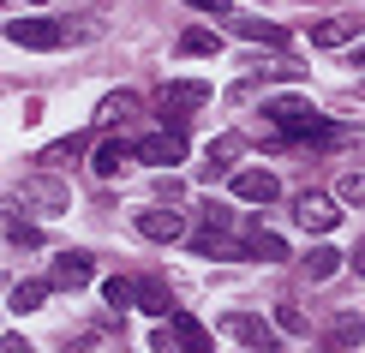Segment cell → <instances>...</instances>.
I'll list each match as a JSON object with an SVG mask.
<instances>
[{"mask_svg": "<svg viewBox=\"0 0 365 353\" xmlns=\"http://www.w3.org/2000/svg\"><path fill=\"white\" fill-rule=\"evenodd\" d=\"M126 150L138 162H150V168H174V162H186V132L180 126H162V132H138V138H126Z\"/></svg>", "mask_w": 365, "mask_h": 353, "instance_id": "1", "label": "cell"}, {"mask_svg": "<svg viewBox=\"0 0 365 353\" xmlns=\"http://www.w3.org/2000/svg\"><path fill=\"white\" fill-rule=\"evenodd\" d=\"M294 222L306 227V234H336V227H341V198H329V192H299V198H294Z\"/></svg>", "mask_w": 365, "mask_h": 353, "instance_id": "2", "label": "cell"}, {"mask_svg": "<svg viewBox=\"0 0 365 353\" xmlns=\"http://www.w3.org/2000/svg\"><path fill=\"white\" fill-rule=\"evenodd\" d=\"M210 102V84H168V90H156V108H162V120H168V126H180V120L186 114H197Z\"/></svg>", "mask_w": 365, "mask_h": 353, "instance_id": "3", "label": "cell"}, {"mask_svg": "<svg viewBox=\"0 0 365 353\" xmlns=\"http://www.w3.org/2000/svg\"><path fill=\"white\" fill-rule=\"evenodd\" d=\"M227 186H234L240 204H276V198H282V180L269 174V168H234Z\"/></svg>", "mask_w": 365, "mask_h": 353, "instance_id": "4", "label": "cell"}, {"mask_svg": "<svg viewBox=\"0 0 365 353\" xmlns=\"http://www.w3.org/2000/svg\"><path fill=\"white\" fill-rule=\"evenodd\" d=\"M222 329L234 335L240 347H252V353H269V347H276V329H269V324H264L257 312H234V317H227Z\"/></svg>", "mask_w": 365, "mask_h": 353, "instance_id": "5", "label": "cell"}, {"mask_svg": "<svg viewBox=\"0 0 365 353\" xmlns=\"http://www.w3.org/2000/svg\"><path fill=\"white\" fill-rule=\"evenodd\" d=\"M240 252H246V257H257V264H282V257H287V240L276 234V227L252 222L246 234H240Z\"/></svg>", "mask_w": 365, "mask_h": 353, "instance_id": "6", "label": "cell"}, {"mask_svg": "<svg viewBox=\"0 0 365 353\" xmlns=\"http://www.w3.org/2000/svg\"><path fill=\"white\" fill-rule=\"evenodd\" d=\"M144 108V96L138 90H114V96H102L96 102V132H114V126H126L132 114Z\"/></svg>", "mask_w": 365, "mask_h": 353, "instance_id": "7", "label": "cell"}, {"mask_svg": "<svg viewBox=\"0 0 365 353\" xmlns=\"http://www.w3.org/2000/svg\"><path fill=\"white\" fill-rule=\"evenodd\" d=\"M19 204H30L36 216H60V210H66V186H60V180H24Z\"/></svg>", "mask_w": 365, "mask_h": 353, "instance_id": "8", "label": "cell"}, {"mask_svg": "<svg viewBox=\"0 0 365 353\" xmlns=\"http://www.w3.org/2000/svg\"><path fill=\"white\" fill-rule=\"evenodd\" d=\"M359 30H365V19H354V12H336V19H317V24H312V42H317V48H347Z\"/></svg>", "mask_w": 365, "mask_h": 353, "instance_id": "9", "label": "cell"}, {"mask_svg": "<svg viewBox=\"0 0 365 353\" xmlns=\"http://www.w3.org/2000/svg\"><path fill=\"white\" fill-rule=\"evenodd\" d=\"M294 138V144H317V150H329V144H347V138H354V126H347V120H306V126H294L287 132Z\"/></svg>", "mask_w": 365, "mask_h": 353, "instance_id": "10", "label": "cell"}, {"mask_svg": "<svg viewBox=\"0 0 365 353\" xmlns=\"http://www.w3.org/2000/svg\"><path fill=\"white\" fill-rule=\"evenodd\" d=\"M6 36L19 42V48H54V42H66V30H60L54 19H19Z\"/></svg>", "mask_w": 365, "mask_h": 353, "instance_id": "11", "label": "cell"}, {"mask_svg": "<svg viewBox=\"0 0 365 353\" xmlns=\"http://www.w3.org/2000/svg\"><path fill=\"white\" fill-rule=\"evenodd\" d=\"M0 227H6V234H12V245H24V252H30V245H42V227L24 216V204H19V198H6V204H0Z\"/></svg>", "mask_w": 365, "mask_h": 353, "instance_id": "12", "label": "cell"}, {"mask_svg": "<svg viewBox=\"0 0 365 353\" xmlns=\"http://www.w3.org/2000/svg\"><path fill=\"white\" fill-rule=\"evenodd\" d=\"M234 162H240V132H222L216 144L204 150V180H227V174H234Z\"/></svg>", "mask_w": 365, "mask_h": 353, "instance_id": "13", "label": "cell"}, {"mask_svg": "<svg viewBox=\"0 0 365 353\" xmlns=\"http://www.w3.org/2000/svg\"><path fill=\"white\" fill-rule=\"evenodd\" d=\"M180 227H186V222H180L174 210H138V234H144V240H156V245H174V240H180Z\"/></svg>", "mask_w": 365, "mask_h": 353, "instance_id": "14", "label": "cell"}, {"mask_svg": "<svg viewBox=\"0 0 365 353\" xmlns=\"http://www.w3.org/2000/svg\"><path fill=\"white\" fill-rule=\"evenodd\" d=\"M132 300L144 305V317H168V312H174V294H168V282H162V275H144V282L132 287Z\"/></svg>", "mask_w": 365, "mask_h": 353, "instance_id": "15", "label": "cell"}, {"mask_svg": "<svg viewBox=\"0 0 365 353\" xmlns=\"http://www.w3.org/2000/svg\"><path fill=\"white\" fill-rule=\"evenodd\" d=\"M192 252L197 257H246V252H240V234H227V227H204V234H192Z\"/></svg>", "mask_w": 365, "mask_h": 353, "instance_id": "16", "label": "cell"}, {"mask_svg": "<svg viewBox=\"0 0 365 353\" xmlns=\"http://www.w3.org/2000/svg\"><path fill=\"white\" fill-rule=\"evenodd\" d=\"M90 275H96L90 252H60V257H54V282H60V287H84Z\"/></svg>", "mask_w": 365, "mask_h": 353, "instance_id": "17", "label": "cell"}, {"mask_svg": "<svg viewBox=\"0 0 365 353\" xmlns=\"http://www.w3.org/2000/svg\"><path fill=\"white\" fill-rule=\"evenodd\" d=\"M264 120H269V126H287V132H294V126H306V120H312V108H306V96H276V102L264 108Z\"/></svg>", "mask_w": 365, "mask_h": 353, "instance_id": "18", "label": "cell"}, {"mask_svg": "<svg viewBox=\"0 0 365 353\" xmlns=\"http://www.w3.org/2000/svg\"><path fill=\"white\" fill-rule=\"evenodd\" d=\"M84 144H90V132H66V138H54V144L42 150V168H66V162H78V156H84Z\"/></svg>", "mask_w": 365, "mask_h": 353, "instance_id": "19", "label": "cell"}, {"mask_svg": "<svg viewBox=\"0 0 365 353\" xmlns=\"http://www.w3.org/2000/svg\"><path fill=\"white\" fill-rule=\"evenodd\" d=\"M126 156H132V150H126V138H108V144H96V156H90V168H96L102 180H114L120 168H126Z\"/></svg>", "mask_w": 365, "mask_h": 353, "instance_id": "20", "label": "cell"}, {"mask_svg": "<svg viewBox=\"0 0 365 353\" xmlns=\"http://www.w3.org/2000/svg\"><path fill=\"white\" fill-rule=\"evenodd\" d=\"M299 270H306L312 282H329V275L341 270V252H336V245H317V252H306V257H299Z\"/></svg>", "mask_w": 365, "mask_h": 353, "instance_id": "21", "label": "cell"}, {"mask_svg": "<svg viewBox=\"0 0 365 353\" xmlns=\"http://www.w3.org/2000/svg\"><path fill=\"white\" fill-rule=\"evenodd\" d=\"M240 36H246V42H264V48H287V30H282V24H264V19H240Z\"/></svg>", "mask_w": 365, "mask_h": 353, "instance_id": "22", "label": "cell"}, {"mask_svg": "<svg viewBox=\"0 0 365 353\" xmlns=\"http://www.w3.org/2000/svg\"><path fill=\"white\" fill-rule=\"evenodd\" d=\"M359 342H365V317L341 312L336 324H329V347H359Z\"/></svg>", "mask_w": 365, "mask_h": 353, "instance_id": "23", "label": "cell"}, {"mask_svg": "<svg viewBox=\"0 0 365 353\" xmlns=\"http://www.w3.org/2000/svg\"><path fill=\"white\" fill-rule=\"evenodd\" d=\"M174 342H180V353H210V329L192 324V317H174Z\"/></svg>", "mask_w": 365, "mask_h": 353, "instance_id": "24", "label": "cell"}, {"mask_svg": "<svg viewBox=\"0 0 365 353\" xmlns=\"http://www.w3.org/2000/svg\"><path fill=\"white\" fill-rule=\"evenodd\" d=\"M180 54H222V36H216V30H204V24H192L186 36H180Z\"/></svg>", "mask_w": 365, "mask_h": 353, "instance_id": "25", "label": "cell"}, {"mask_svg": "<svg viewBox=\"0 0 365 353\" xmlns=\"http://www.w3.org/2000/svg\"><path fill=\"white\" fill-rule=\"evenodd\" d=\"M42 300H48V282H19V287H12V312H19V317H30Z\"/></svg>", "mask_w": 365, "mask_h": 353, "instance_id": "26", "label": "cell"}, {"mask_svg": "<svg viewBox=\"0 0 365 353\" xmlns=\"http://www.w3.org/2000/svg\"><path fill=\"white\" fill-rule=\"evenodd\" d=\"M102 300H108L114 312H120V305H132V282H120V275H108V282H102Z\"/></svg>", "mask_w": 365, "mask_h": 353, "instance_id": "27", "label": "cell"}, {"mask_svg": "<svg viewBox=\"0 0 365 353\" xmlns=\"http://www.w3.org/2000/svg\"><path fill=\"white\" fill-rule=\"evenodd\" d=\"M336 198H341V204H365V174H347V180H336Z\"/></svg>", "mask_w": 365, "mask_h": 353, "instance_id": "28", "label": "cell"}, {"mask_svg": "<svg viewBox=\"0 0 365 353\" xmlns=\"http://www.w3.org/2000/svg\"><path fill=\"white\" fill-rule=\"evenodd\" d=\"M276 324H282L287 335H299V329H306V317H299V305H287V300H282V312H276Z\"/></svg>", "mask_w": 365, "mask_h": 353, "instance_id": "29", "label": "cell"}, {"mask_svg": "<svg viewBox=\"0 0 365 353\" xmlns=\"http://www.w3.org/2000/svg\"><path fill=\"white\" fill-rule=\"evenodd\" d=\"M197 216H204L210 227H234V216H227V204H204V210H197Z\"/></svg>", "mask_w": 365, "mask_h": 353, "instance_id": "30", "label": "cell"}, {"mask_svg": "<svg viewBox=\"0 0 365 353\" xmlns=\"http://www.w3.org/2000/svg\"><path fill=\"white\" fill-rule=\"evenodd\" d=\"M0 353H36V347H30L24 335H0Z\"/></svg>", "mask_w": 365, "mask_h": 353, "instance_id": "31", "label": "cell"}, {"mask_svg": "<svg viewBox=\"0 0 365 353\" xmlns=\"http://www.w3.org/2000/svg\"><path fill=\"white\" fill-rule=\"evenodd\" d=\"M150 342H156V353H180V342H174V329H156V335H150Z\"/></svg>", "mask_w": 365, "mask_h": 353, "instance_id": "32", "label": "cell"}, {"mask_svg": "<svg viewBox=\"0 0 365 353\" xmlns=\"http://www.w3.org/2000/svg\"><path fill=\"white\" fill-rule=\"evenodd\" d=\"M186 6H197V12H234L227 0H186Z\"/></svg>", "mask_w": 365, "mask_h": 353, "instance_id": "33", "label": "cell"}, {"mask_svg": "<svg viewBox=\"0 0 365 353\" xmlns=\"http://www.w3.org/2000/svg\"><path fill=\"white\" fill-rule=\"evenodd\" d=\"M354 270H359V275H365V245H354Z\"/></svg>", "mask_w": 365, "mask_h": 353, "instance_id": "34", "label": "cell"}, {"mask_svg": "<svg viewBox=\"0 0 365 353\" xmlns=\"http://www.w3.org/2000/svg\"><path fill=\"white\" fill-rule=\"evenodd\" d=\"M354 66H359V72H365V42H359V48H354Z\"/></svg>", "mask_w": 365, "mask_h": 353, "instance_id": "35", "label": "cell"}, {"mask_svg": "<svg viewBox=\"0 0 365 353\" xmlns=\"http://www.w3.org/2000/svg\"><path fill=\"white\" fill-rule=\"evenodd\" d=\"M36 6H48V0H36Z\"/></svg>", "mask_w": 365, "mask_h": 353, "instance_id": "36", "label": "cell"}]
</instances>
